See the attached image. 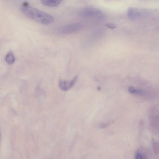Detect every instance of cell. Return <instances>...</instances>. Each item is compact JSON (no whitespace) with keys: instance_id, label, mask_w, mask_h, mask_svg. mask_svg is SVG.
I'll use <instances>...</instances> for the list:
<instances>
[{"instance_id":"obj_1","label":"cell","mask_w":159,"mask_h":159,"mask_svg":"<svg viewBox=\"0 0 159 159\" xmlns=\"http://www.w3.org/2000/svg\"><path fill=\"white\" fill-rule=\"evenodd\" d=\"M20 10L21 12L27 17L44 25H50L54 20V18L52 16L31 6L26 2L22 4Z\"/></svg>"},{"instance_id":"obj_2","label":"cell","mask_w":159,"mask_h":159,"mask_svg":"<svg viewBox=\"0 0 159 159\" xmlns=\"http://www.w3.org/2000/svg\"><path fill=\"white\" fill-rule=\"evenodd\" d=\"M78 15L85 18H102L104 16L102 11L95 8L84 7L79 9L77 12Z\"/></svg>"},{"instance_id":"obj_3","label":"cell","mask_w":159,"mask_h":159,"mask_svg":"<svg viewBox=\"0 0 159 159\" xmlns=\"http://www.w3.org/2000/svg\"><path fill=\"white\" fill-rule=\"evenodd\" d=\"M82 27V24L81 23H74L61 27L58 31L61 34H69L79 30Z\"/></svg>"},{"instance_id":"obj_4","label":"cell","mask_w":159,"mask_h":159,"mask_svg":"<svg viewBox=\"0 0 159 159\" xmlns=\"http://www.w3.org/2000/svg\"><path fill=\"white\" fill-rule=\"evenodd\" d=\"M77 79V76H75L70 80H60L58 82V86L60 89L63 91H68L73 86Z\"/></svg>"},{"instance_id":"obj_5","label":"cell","mask_w":159,"mask_h":159,"mask_svg":"<svg viewBox=\"0 0 159 159\" xmlns=\"http://www.w3.org/2000/svg\"><path fill=\"white\" fill-rule=\"evenodd\" d=\"M145 12L141 10L134 7L129 8L127 11L128 17L131 19L134 20L141 17L144 15Z\"/></svg>"},{"instance_id":"obj_6","label":"cell","mask_w":159,"mask_h":159,"mask_svg":"<svg viewBox=\"0 0 159 159\" xmlns=\"http://www.w3.org/2000/svg\"><path fill=\"white\" fill-rule=\"evenodd\" d=\"M62 0H40L43 5L49 7H54L59 5Z\"/></svg>"},{"instance_id":"obj_7","label":"cell","mask_w":159,"mask_h":159,"mask_svg":"<svg viewBox=\"0 0 159 159\" xmlns=\"http://www.w3.org/2000/svg\"><path fill=\"white\" fill-rule=\"evenodd\" d=\"M5 61L9 65H11L14 63L15 57L12 52L10 51L8 53L5 57Z\"/></svg>"},{"instance_id":"obj_8","label":"cell","mask_w":159,"mask_h":159,"mask_svg":"<svg viewBox=\"0 0 159 159\" xmlns=\"http://www.w3.org/2000/svg\"><path fill=\"white\" fill-rule=\"evenodd\" d=\"M129 92L132 93L136 94H141L143 93V91L135 89L132 86H129L128 88Z\"/></svg>"},{"instance_id":"obj_9","label":"cell","mask_w":159,"mask_h":159,"mask_svg":"<svg viewBox=\"0 0 159 159\" xmlns=\"http://www.w3.org/2000/svg\"><path fill=\"white\" fill-rule=\"evenodd\" d=\"M106 26L110 29H114L116 27L115 25L112 23H107L105 24Z\"/></svg>"}]
</instances>
